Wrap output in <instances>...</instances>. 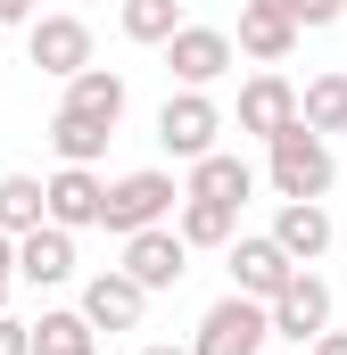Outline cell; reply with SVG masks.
Wrapping results in <instances>:
<instances>
[{
  "label": "cell",
  "instance_id": "15",
  "mask_svg": "<svg viewBox=\"0 0 347 355\" xmlns=\"http://www.w3.org/2000/svg\"><path fill=\"white\" fill-rule=\"evenodd\" d=\"M182 198L248 207V198H257V166H248V157H232V149H207V157H190V182H182Z\"/></svg>",
  "mask_w": 347,
  "mask_h": 355
},
{
  "label": "cell",
  "instance_id": "8",
  "mask_svg": "<svg viewBox=\"0 0 347 355\" xmlns=\"http://www.w3.org/2000/svg\"><path fill=\"white\" fill-rule=\"evenodd\" d=\"M116 272H133V281L158 297V289H182L190 248H182V232H174V223H149V232H133V240H124V265H116Z\"/></svg>",
  "mask_w": 347,
  "mask_h": 355
},
{
  "label": "cell",
  "instance_id": "22",
  "mask_svg": "<svg viewBox=\"0 0 347 355\" xmlns=\"http://www.w3.org/2000/svg\"><path fill=\"white\" fill-rule=\"evenodd\" d=\"M116 25H124V42L158 50L174 25H182V0H124V8H116Z\"/></svg>",
  "mask_w": 347,
  "mask_h": 355
},
{
  "label": "cell",
  "instance_id": "7",
  "mask_svg": "<svg viewBox=\"0 0 347 355\" xmlns=\"http://www.w3.org/2000/svg\"><path fill=\"white\" fill-rule=\"evenodd\" d=\"M99 207H108L99 166H58L42 182V223H58V232H99Z\"/></svg>",
  "mask_w": 347,
  "mask_h": 355
},
{
  "label": "cell",
  "instance_id": "26",
  "mask_svg": "<svg viewBox=\"0 0 347 355\" xmlns=\"http://www.w3.org/2000/svg\"><path fill=\"white\" fill-rule=\"evenodd\" d=\"M8 289H17V240L0 232V314H8Z\"/></svg>",
  "mask_w": 347,
  "mask_h": 355
},
{
  "label": "cell",
  "instance_id": "4",
  "mask_svg": "<svg viewBox=\"0 0 347 355\" xmlns=\"http://www.w3.org/2000/svg\"><path fill=\"white\" fill-rule=\"evenodd\" d=\"M264 347H273V322H264L257 297H240V289H223L198 314V331H190V355H264Z\"/></svg>",
  "mask_w": 347,
  "mask_h": 355
},
{
  "label": "cell",
  "instance_id": "6",
  "mask_svg": "<svg viewBox=\"0 0 347 355\" xmlns=\"http://www.w3.org/2000/svg\"><path fill=\"white\" fill-rule=\"evenodd\" d=\"M215 132H223V107H215L207 91H182V83H174L166 107H158V141H166V157H182V166H190V157H207V149H215Z\"/></svg>",
  "mask_w": 347,
  "mask_h": 355
},
{
  "label": "cell",
  "instance_id": "13",
  "mask_svg": "<svg viewBox=\"0 0 347 355\" xmlns=\"http://www.w3.org/2000/svg\"><path fill=\"white\" fill-rule=\"evenodd\" d=\"M273 248L289 265H323L331 257V207L323 198H281L273 207Z\"/></svg>",
  "mask_w": 347,
  "mask_h": 355
},
{
  "label": "cell",
  "instance_id": "25",
  "mask_svg": "<svg viewBox=\"0 0 347 355\" xmlns=\"http://www.w3.org/2000/svg\"><path fill=\"white\" fill-rule=\"evenodd\" d=\"M0 355H33V331H25L17 314H0Z\"/></svg>",
  "mask_w": 347,
  "mask_h": 355
},
{
  "label": "cell",
  "instance_id": "16",
  "mask_svg": "<svg viewBox=\"0 0 347 355\" xmlns=\"http://www.w3.org/2000/svg\"><path fill=\"white\" fill-rule=\"evenodd\" d=\"M58 107H75V116H99V124H124L133 91H124V75H116V67H99V58H91L83 75H67V99H58Z\"/></svg>",
  "mask_w": 347,
  "mask_h": 355
},
{
  "label": "cell",
  "instance_id": "24",
  "mask_svg": "<svg viewBox=\"0 0 347 355\" xmlns=\"http://www.w3.org/2000/svg\"><path fill=\"white\" fill-rule=\"evenodd\" d=\"M257 8L289 17L298 33H323V25H339V17H347V0H257Z\"/></svg>",
  "mask_w": 347,
  "mask_h": 355
},
{
  "label": "cell",
  "instance_id": "14",
  "mask_svg": "<svg viewBox=\"0 0 347 355\" xmlns=\"http://www.w3.org/2000/svg\"><path fill=\"white\" fill-rule=\"evenodd\" d=\"M289 124H298V83H289L281 67H257V75L240 83V132L273 141V132H289Z\"/></svg>",
  "mask_w": 347,
  "mask_h": 355
},
{
  "label": "cell",
  "instance_id": "2",
  "mask_svg": "<svg viewBox=\"0 0 347 355\" xmlns=\"http://www.w3.org/2000/svg\"><path fill=\"white\" fill-rule=\"evenodd\" d=\"M174 174L166 166H141V174H116L108 182V207H99V232H116V240H133V232H149V223H166L174 215Z\"/></svg>",
  "mask_w": 347,
  "mask_h": 355
},
{
  "label": "cell",
  "instance_id": "23",
  "mask_svg": "<svg viewBox=\"0 0 347 355\" xmlns=\"http://www.w3.org/2000/svg\"><path fill=\"white\" fill-rule=\"evenodd\" d=\"M42 223V182L33 174H0V232L17 240V232H33Z\"/></svg>",
  "mask_w": 347,
  "mask_h": 355
},
{
  "label": "cell",
  "instance_id": "11",
  "mask_svg": "<svg viewBox=\"0 0 347 355\" xmlns=\"http://www.w3.org/2000/svg\"><path fill=\"white\" fill-rule=\"evenodd\" d=\"M25 58H33L42 75H58V83L83 75L91 67V25L83 17H33V25H25Z\"/></svg>",
  "mask_w": 347,
  "mask_h": 355
},
{
  "label": "cell",
  "instance_id": "17",
  "mask_svg": "<svg viewBox=\"0 0 347 355\" xmlns=\"http://www.w3.org/2000/svg\"><path fill=\"white\" fill-rule=\"evenodd\" d=\"M232 50L257 58V67H281V58L298 50V25L273 17V8H257V0H240V33H232Z\"/></svg>",
  "mask_w": 347,
  "mask_h": 355
},
{
  "label": "cell",
  "instance_id": "18",
  "mask_svg": "<svg viewBox=\"0 0 347 355\" xmlns=\"http://www.w3.org/2000/svg\"><path fill=\"white\" fill-rule=\"evenodd\" d=\"M108 141H116V124H99V116H75V107L50 116V149H58V166H99Z\"/></svg>",
  "mask_w": 347,
  "mask_h": 355
},
{
  "label": "cell",
  "instance_id": "9",
  "mask_svg": "<svg viewBox=\"0 0 347 355\" xmlns=\"http://www.w3.org/2000/svg\"><path fill=\"white\" fill-rule=\"evenodd\" d=\"M223 272H232V289H240V297H257V306H264V297H273L298 265L273 248V232H232V240H223Z\"/></svg>",
  "mask_w": 347,
  "mask_h": 355
},
{
  "label": "cell",
  "instance_id": "5",
  "mask_svg": "<svg viewBox=\"0 0 347 355\" xmlns=\"http://www.w3.org/2000/svg\"><path fill=\"white\" fill-rule=\"evenodd\" d=\"M158 50H166V75H174L182 91H215L223 75H232V58H240L223 25H190V17L174 25V33L158 42Z\"/></svg>",
  "mask_w": 347,
  "mask_h": 355
},
{
  "label": "cell",
  "instance_id": "21",
  "mask_svg": "<svg viewBox=\"0 0 347 355\" xmlns=\"http://www.w3.org/2000/svg\"><path fill=\"white\" fill-rule=\"evenodd\" d=\"M298 124H306V132H323V141L347 132V75H314V83L298 91Z\"/></svg>",
  "mask_w": 347,
  "mask_h": 355
},
{
  "label": "cell",
  "instance_id": "1",
  "mask_svg": "<svg viewBox=\"0 0 347 355\" xmlns=\"http://www.w3.org/2000/svg\"><path fill=\"white\" fill-rule=\"evenodd\" d=\"M264 182H273V198H331L339 157H331V141H323V132L289 124V132H273V141H264Z\"/></svg>",
  "mask_w": 347,
  "mask_h": 355
},
{
  "label": "cell",
  "instance_id": "19",
  "mask_svg": "<svg viewBox=\"0 0 347 355\" xmlns=\"http://www.w3.org/2000/svg\"><path fill=\"white\" fill-rule=\"evenodd\" d=\"M166 223L182 232V248H223V240L240 232V207H215V198H174Z\"/></svg>",
  "mask_w": 347,
  "mask_h": 355
},
{
  "label": "cell",
  "instance_id": "20",
  "mask_svg": "<svg viewBox=\"0 0 347 355\" xmlns=\"http://www.w3.org/2000/svg\"><path fill=\"white\" fill-rule=\"evenodd\" d=\"M33 331V355H99V331H91L75 306H50L42 322H25Z\"/></svg>",
  "mask_w": 347,
  "mask_h": 355
},
{
  "label": "cell",
  "instance_id": "12",
  "mask_svg": "<svg viewBox=\"0 0 347 355\" xmlns=\"http://www.w3.org/2000/svg\"><path fill=\"white\" fill-rule=\"evenodd\" d=\"M67 281H75V232L58 223L17 232V289H67Z\"/></svg>",
  "mask_w": 347,
  "mask_h": 355
},
{
  "label": "cell",
  "instance_id": "28",
  "mask_svg": "<svg viewBox=\"0 0 347 355\" xmlns=\"http://www.w3.org/2000/svg\"><path fill=\"white\" fill-rule=\"evenodd\" d=\"M306 355H347V331H323V339H314Z\"/></svg>",
  "mask_w": 347,
  "mask_h": 355
},
{
  "label": "cell",
  "instance_id": "3",
  "mask_svg": "<svg viewBox=\"0 0 347 355\" xmlns=\"http://www.w3.org/2000/svg\"><path fill=\"white\" fill-rule=\"evenodd\" d=\"M264 322H273V339H289V347H314L323 331H331V281L314 265H298L273 297H264Z\"/></svg>",
  "mask_w": 347,
  "mask_h": 355
},
{
  "label": "cell",
  "instance_id": "27",
  "mask_svg": "<svg viewBox=\"0 0 347 355\" xmlns=\"http://www.w3.org/2000/svg\"><path fill=\"white\" fill-rule=\"evenodd\" d=\"M33 17H42V0H0V33L8 25H33Z\"/></svg>",
  "mask_w": 347,
  "mask_h": 355
},
{
  "label": "cell",
  "instance_id": "10",
  "mask_svg": "<svg viewBox=\"0 0 347 355\" xmlns=\"http://www.w3.org/2000/svg\"><path fill=\"white\" fill-rule=\"evenodd\" d=\"M75 314H83L91 331H141V314H149V289L133 281V272H91L83 281V297H75Z\"/></svg>",
  "mask_w": 347,
  "mask_h": 355
},
{
  "label": "cell",
  "instance_id": "29",
  "mask_svg": "<svg viewBox=\"0 0 347 355\" xmlns=\"http://www.w3.org/2000/svg\"><path fill=\"white\" fill-rule=\"evenodd\" d=\"M141 355H190V347H174V339H149V347H141Z\"/></svg>",
  "mask_w": 347,
  "mask_h": 355
}]
</instances>
